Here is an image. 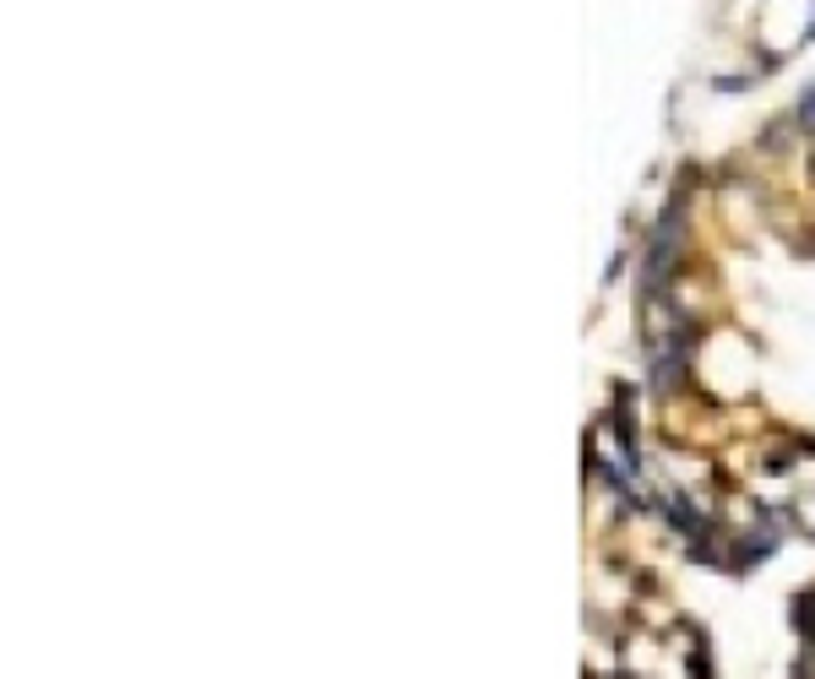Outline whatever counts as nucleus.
<instances>
[{
    "label": "nucleus",
    "instance_id": "1",
    "mask_svg": "<svg viewBox=\"0 0 815 679\" xmlns=\"http://www.w3.org/2000/svg\"><path fill=\"white\" fill-rule=\"evenodd\" d=\"M794 615H800L794 625H800V630H811V636H815V587H811V598H800V604H794Z\"/></svg>",
    "mask_w": 815,
    "mask_h": 679
}]
</instances>
